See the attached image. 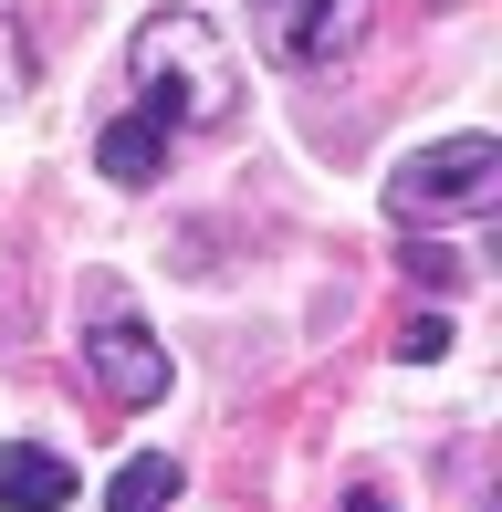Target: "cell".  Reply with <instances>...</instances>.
<instances>
[{
  "instance_id": "cell-6",
  "label": "cell",
  "mask_w": 502,
  "mask_h": 512,
  "mask_svg": "<svg viewBox=\"0 0 502 512\" xmlns=\"http://www.w3.org/2000/svg\"><path fill=\"white\" fill-rule=\"evenodd\" d=\"M168 147L178 136L157 126V115H105V136H95V178H116V189H157V178H168Z\"/></svg>"
},
{
  "instance_id": "cell-4",
  "label": "cell",
  "mask_w": 502,
  "mask_h": 512,
  "mask_svg": "<svg viewBox=\"0 0 502 512\" xmlns=\"http://www.w3.org/2000/svg\"><path fill=\"white\" fill-rule=\"evenodd\" d=\"M377 0H251V42H262L283 74H325L367 42Z\"/></svg>"
},
{
  "instance_id": "cell-1",
  "label": "cell",
  "mask_w": 502,
  "mask_h": 512,
  "mask_svg": "<svg viewBox=\"0 0 502 512\" xmlns=\"http://www.w3.org/2000/svg\"><path fill=\"white\" fill-rule=\"evenodd\" d=\"M126 95L168 136H220L241 115V53L220 42L210 11H147L126 32Z\"/></svg>"
},
{
  "instance_id": "cell-10",
  "label": "cell",
  "mask_w": 502,
  "mask_h": 512,
  "mask_svg": "<svg viewBox=\"0 0 502 512\" xmlns=\"http://www.w3.org/2000/svg\"><path fill=\"white\" fill-rule=\"evenodd\" d=\"M398 356H408V366H429V356H450V314H408V335H398Z\"/></svg>"
},
{
  "instance_id": "cell-5",
  "label": "cell",
  "mask_w": 502,
  "mask_h": 512,
  "mask_svg": "<svg viewBox=\"0 0 502 512\" xmlns=\"http://www.w3.org/2000/svg\"><path fill=\"white\" fill-rule=\"evenodd\" d=\"M84 492V471L42 439H0V512H63Z\"/></svg>"
},
{
  "instance_id": "cell-9",
  "label": "cell",
  "mask_w": 502,
  "mask_h": 512,
  "mask_svg": "<svg viewBox=\"0 0 502 512\" xmlns=\"http://www.w3.org/2000/svg\"><path fill=\"white\" fill-rule=\"evenodd\" d=\"M408 283H429V293H461V251H440V241H408Z\"/></svg>"
},
{
  "instance_id": "cell-8",
  "label": "cell",
  "mask_w": 502,
  "mask_h": 512,
  "mask_svg": "<svg viewBox=\"0 0 502 512\" xmlns=\"http://www.w3.org/2000/svg\"><path fill=\"white\" fill-rule=\"evenodd\" d=\"M21 95H32V32L0 21V105H21Z\"/></svg>"
},
{
  "instance_id": "cell-3",
  "label": "cell",
  "mask_w": 502,
  "mask_h": 512,
  "mask_svg": "<svg viewBox=\"0 0 502 512\" xmlns=\"http://www.w3.org/2000/svg\"><path fill=\"white\" fill-rule=\"evenodd\" d=\"M84 377H95L116 408H157L168 398V345H157V324L126 304L116 272L84 283Z\"/></svg>"
},
{
  "instance_id": "cell-7",
  "label": "cell",
  "mask_w": 502,
  "mask_h": 512,
  "mask_svg": "<svg viewBox=\"0 0 502 512\" xmlns=\"http://www.w3.org/2000/svg\"><path fill=\"white\" fill-rule=\"evenodd\" d=\"M168 502H178V460L168 450H136L116 471V492H105V512H168Z\"/></svg>"
},
{
  "instance_id": "cell-11",
  "label": "cell",
  "mask_w": 502,
  "mask_h": 512,
  "mask_svg": "<svg viewBox=\"0 0 502 512\" xmlns=\"http://www.w3.org/2000/svg\"><path fill=\"white\" fill-rule=\"evenodd\" d=\"M346 512H387V492H346Z\"/></svg>"
},
{
  "instance_id": "cell-2",
  "label": "cell",
  "mask_w": 502,
  "mask_h": 512,
  "mask_svg": "<svg viewBox=\"0 0 502 512\" xmlns=\"http://www.w3.org/2000/svg\"><path fill=\"white\" fill-rule=\"evenodd\" d=\"M502 199V147L492 136H440V147H408L387 178V220L429 230V220H482Z\"/></svg>"
}]
</instances>
